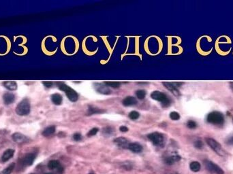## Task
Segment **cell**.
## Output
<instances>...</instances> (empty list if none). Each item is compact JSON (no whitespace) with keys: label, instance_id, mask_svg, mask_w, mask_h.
Returning <instances> with one entry per match:
<instances>
[{"label":"cell","instance_id":"25","mask_svg":"<svg viewBox=\"0 0 233 174\" xmlns=\"http://www.w3.org/2000/svg\"><path fill=\"white\" fill-rule=\"evenodd\" d=\"M104 84H106L109 87H112L116 89V88H119L120 87L121 83L119 82H105Z\"/></svg>","mask_w":233,"mask_h":174},{"label":"cell","instance_id":"7","mask_svg":"<svg viewBox=\"0 0 233 174\" xmlns=\"http://www.w3.org/2000/svg\"><path fill=\"white\" fill-rule=\"evenodd\" d=\"M206 141L207 144L213 151H215L217 154L220 155H223V151L222 148V146L220 145L219 142H217L216 140H215L213 138H206Z\"/></svg>","mask_w":233,"mask_h":174},{"label":"cell","instance_id":"9","mask_svg":"<svg viewBox=\"0 0 233 174\" xmlns=\"http://www.w3.org/2000/svg\"><path fill=\"white\" fill-rule=\"evenodd\" d=\"M36 155L33 153L28 154L22 160V163L24 166H30L33 164Z\"/></svg>","mask_w":233,"mask_h":174},{"label":"cell","instance_id":"6","mask_svg":"<svg viewBox=\"0 0 233 174\" xmlns=\"http://www.w3.org/2000/svg\"><path fill=\"white\" fill-rule=\"evenodd\" d=\"M204 165L205 168L210 171L211 173H213L215 174H224V171H223L222 168L220 166H218L216 164L211 162V161L208 160L204 161Z\"/></svg>","mask_w":233,"mask_h":174},{"label":"cell","instance_id":"11","mask_svg":"<svg viewBox=\"0 0 233 174\" xmlns=\"http://www.w3.org/2000/svg\"><path fill=\"white\" fill-rule=\"evenodd\" d=\"M127 148L134 153H140L143 151V147L138 143H130Z\"/></svg>","mask_w":233,"mask_h":174},{"label":"cell","instance_id":"17","mask_svg":"<svg viewBox=\"0 0 233 174\" xmlns=\"http://www.w3.org/2000/svg\"><path fill=\"white\" fill-rule=\"evenodd\" d=\"M3 85L6 89L10 90H15L17 89V84L14 81H6L4 82Z\"/></svg>","mask_w":233,"mask_h":174},{"label":"cell","instance_id":"31","mask_svg":"<svg viewBox=\"0 0 233 174\" xmlns=\"http://www.w3.org/2000/svg\"><path fill=\"white\" fill-rule=\"evenodd\" d=\"M98 131H99V129H98V128H93L92 129H91L89 132H88L87 136L88 137L94 136V135H95L97 134Z\"/></svg>","mask_w":233,"mask_h":174},{"label":"cell","instance_id":"5","mask_svg":"<svg viewBox=\"0 0 233 174\" xmlns=\"http://www.w3.org/2000/svg\"><path fill=\"white\" fill-rule=\"evenodd\" d=\"M148 138L156 146H162L164 144V138L162 133L155 132L148 135Z\"/></svg>","mask_w":233,"mask_h":174},{"label":"cell","instance_id":"36","mask_svg":"<svg viewBox=\"0 0 233 174\" xmlns=\"http://www.w3.org/2000/svg\"><path fill=\"white\" fill-rule=\"evenodd\" d=\"M227 144L229 145H233V135L227 139Z\"/></svg>","mask_w":233,"mask_h":174},{"label":"cell","instance_id":"14","mask_svg":"<svg viewBox=\"0 0 233 174\" xmlns=\"http://www.w3.org/2000/svg\"><path fill=\"white\" fill-rule=\"evenodd\" d=\"M122 103L125 106H131V105H134L137 104V100L134 97L128 96L123 100Z\"/></svg>","mask_w":233,"mask_h":174},{"label":"cell","instance_id":"23","mask_svg":"<svg viewBox=\"0 0 233 174\" xmlns=\"http://www.w3.org/2000/svg\"><path fill=\"white\" fill-rule=\"evenodd\" d=\"M14 166H15V164L12 163L10 165H9L8 167L2 171L0 172V174H10L12 173V171H13L14 169Z\"/></svg>","mask_w":233,"mask_h":174},{"label":"cell","instance_id":"18","mask_svg":"<svg viewBox=\"0 0 233 174\" xmlns=\"http://www.w3.org/2000/svg\"><path fill=\"white\" fill-rule=\"evenodd\" d=\"M51 100H52L53 103L55 105H60L61 104V103H62V97H61V95L56 93V94L52 95V96H51Z\"/></svg>","mask_w":233,"mask_h":174},{"label":"cell","instance_id":"20","mask_svg":"<svg viewBox=\"0 0 233 174\" xmlns=\"http://www.w3.org/2000/svg\"><path fill=\"white\" fill-rule=\"evenodd\" d=\"M200 164L198 161H193L190 164V168L194 172H198L200 170Z\"/></svg>","mask_w":233,"mask_h":174},{"label":"cell","instance_id":"33","mask_svg":"<svg viewBox=\"0 0 233 174\" xmlns=\"http://www.w3.org/2000/svg\"><path fill=\"white\" fill-rule=\"evenodd\" d=\"M81 138H82L81 135H80V133H75V134L73 135V139H74V140H75V141H80V139H81Z\"/></svg>","mask_w":233,"mask_h":174},{"label":"cell","instance_id":"24","mask_svg":"<svg viewBox=\"0 0 233 174\" xmlns=\"http://www.w3.org/2000/svg\"><path fill=\"white\" fill-rule=\"evenodd\" d=\"M96 90L98 92L103 93V94H109L110 93V90L106 87H104L102 84L100 85V87H98V89H97Z\"/></svg>","mask_w":233,"mask_h":174},{"label":"cell","instance_id":"19","mask_svg":"<svg viewBox=\"0 0 233 174\" xmlns=\"http://www.w3.org/2000/svg\"><path fill=\"white\" fill-rule=\"evenodd\" d=\"M48 167L50 169V170H55V169H60V163L57 160H52L50 161L48 163Z\"/></svg>","mask_w":233,"mask_h":174},{"label":"cell","instance_id":"1","mask_svg":"<svg viewBox=\"0 0 233 174\" xmlns=\"http://www.w3.org/2000/svg\"><path fill=\"white\" fill-rule=\"evenodd\" d=\"M207 121L210 124H215V125H222L224 123L225 118L222 112L214 111L210 112L207 115Z\"/></svg>","mask_w":233,"mask_h":174},{"label":"cell","instance_id":"38","mask_svg":"<svg viewBox=\"0 0 233 174\" xmlns=\"http://www.w3.org/2000/svg\"><path fill=\"white\" fill-rule=\"evenodd\" d=\"M166 174H178V173H176V172H171V173H166Z\"/></svg>","mask_w":233,"mask_h":174},{"label":"cell","instance_id":"27","mask_svg":"<svg viewBox=\"0 0 233 174\" xmlns=\"http://www.w3.org/2000/svg\"><path fill=\"white\" fill-rule=\"evenodd\" d=\"M139 116H140V114L138 112L136 111H132L131 112H130V114L128 115V117L131 120H137L139 118Z\"/></svg>","mask_w":233,"mask_h":174},{"label":"cell","instance_id":"13","mask_svg":"<svg viewBox=\"0 0 233 174\" xmlns=\"http://www.w3.org/2000/svg\"><path fill=\"white\" fill-rule=\"evenodd\" d=\"M14 154V150H12V149H8V150H6L1 156V161L4 163L7 162V161H9L10 159L13 156Z\"/></svg>","mask_w":233,"mask_h":174},{"label":"cell","instance_id":"21","mask_svg":"<svg viewBox=\"0 0 233 174\" xmlns=\"http://www.w3.org/2000/svg\"><path fill=\"white\" fill-rule=\"evenodd\" d=\"M55 132V127L54 126L48 127L47 128H46L42 132V135L45 137L50 136L51 135H53Z\"/></svg>","mask_w":233,"mask_h":174},{"label":"cell","instance_id":"40","mask_svg":"<svg viewBox=\"0 0 233 174\" xmlns=\"http://www.w3.org/2000/svg\"><path fill=\"white\" fill-rule=\"evenodd\" d=\"M232 120H233V118H232Z\"/></svg>","mask_w":233,"mask_h":174},{"label":"cell","instance_id":"26","mask_svg":"<svg viewBox=\"0 0 233 174\" xmlns=\"http://www.w3.org/2000/svg\"><path fill=\"white\" fill-rule=\"evenodd\" d=\"M136 95L139 99H143L146 96V91L144 90H138L136 91Z\"/></svg>","mask_w":233,"mask_h":174},{"label":"cell","instance_id":"29","mask_svg":"<svg viewBox=\"0 0 233 174\" xmlns=\"http://www.w3.org/2000/svg\"><path fill=\"white\" fill-rule=\"evenodd\" d=\"M187 127L190 129H194L196 128V127H197V124H196L195 121L190 120V121H188L187 122Z\"/></svg>","mask_w":233,"mask_h":174},{"label":"cell","instance_id":"22","mask_svg":"<svg viewBox=\"0 0 233 174\" xmlns=\"http://www.w3.org/2000/svg\"><path fill=\"white\" fill-rule=\"evenodd\" d=\"M88 112H89V115H92V114H95L104 113L105 111H104V110H102V109L97 108V107L89 106V110H88Z\"/></svg>","mask_w":233,"mask_h":174},{"label":"cell","instance_id":"3","mask_svg":"<svg viewBox=\"0 0 233 174\" xmlns=\"http://www.w3.org/2000/svg\"><path fill=\"white\" fill-rule=\"evenodd\" d=\"M151 97L154 100L160 102L163 107H167L170 105V100L165 93L156 90L151 93Z\"/></svg>","mask_w":233,"mask_h":174},{"label":"cell","instance_id":"28","mask_svg":"<svg viewBox=\"0 0 233 174\" xmlns=\"http://www.w3.org/2000/svg\"><path fill=\"white\" fill-rule=\"evenodd\" d=\"M170 118L173 121H178L180 118V115L176 112H172L170 114Z\"/></svg>","mask_w":233,"mask_h":174},{"label":"cell","instance_id":"30","mask_svg":"<svg viewBox=\"0 0 233 174\" xmlns=\"http://www.w3.org/2000/svg\"><path fill=\"white\" fill-rule=\"evenodd\" d=\"M194 146L195 148H198V149H202L203 147H204V144H203V142L201 140H197L195 141L194 143Z\"/></svg>","mask_w":233,"mask_h":174},{"label":"cell","instance_id":"15","mask_svg":"<svg viewBox=\"0 0 233 174\" xmlns=\"http://www.w3.org/2000/svg\"><path fill=\"white\" fill-rule=\"evenodd\" d=\"M115 143L117 144V146H119L121 148H127L128 147V141L127 140V139L124 138H118L117 139H115Z\"/></svg>","mask_w":233,"mask_h":174},{"label":"cell","instance_id":"32","mask_svg":"<svg viewBox=\"0 0 233 174\" xmlns=\"http://www.w3.org/2000/svg\"><path fill=\"white\" fill-rule=\"evenodd\" d=\"M102 133H103V134L105 135H109L112 134V129L110 128V127H106V128H104V129H103Z\"/></svg>","mask_w":233,"mask_h":174},{"label":"cell","instance_id":"39","mask_svg":"<svg viewBox=\"0 0 233 174\" xmlns=\"http://www.w3.org/2000/svg\"><path fill=\"white\" fill-rule=\"evenodd\" d=\"M45 174H53L52 173H45Z\"/></svg>","mask_w":233,"mask_h":174},{"label":"cell","instance_id":"8","mask_svg":"<svg viewBox=\"0 0 233 174\" xmlns=\"http://www.w3.org/2000/svg\"><path fill=\"white\" fill-rule=\"evenodd\" d=\"M163 85L166 89L170 90L173 93L175 96H179L180 93L178 89V87H179L181 85H182V83L180 82H163Z\"/></svg>","mask_w":233,"mask_h":174},{"label":"cell","instance_id":"34","mask_svg":"<svg viewBox=\"0 0 233 174\" xmlns=\"http://www.w3.org/2000/svg\"><path fill=\"white\" fill-rule=\"evenodd\" d=\"M43 84L45 85L46 87L50 88L53 86V82H43Z\"/></svg>","mask_w":233,"mask_h":174},{"label":"cell","instance_id":"12","mask_svg":"<svg viewBox=\"0 0 233 174\" xmlns=\"http://www.w3.org/2000/svg\"><path fill=\"white\" fill-rule=\"evenodd\" d=\"M4 102L6 105H9L12 104L15 100V96L10 93H5L3 96Z\"/></svg>","mask_w":233,"mask_h":174},{"label":"cell","instance_id":"2","mask_svg":"<svg viewBox=\"0 0 233 174\" xmlns=\"http://www.w3.org/2000/svg\"><path fill=\"white\" fill-rule=\"evenodd\" d=\"M57 84L59 89L62 90V91L65 92L66 96L68 97V99L71 101L75 102L77 101L78 99V95L74 90L70 88L69 86L63 84V83H57Z\"/></svg>","mask_w":233,"mask_h":174},{"label":"cell","instance_id":"37","mask_svg":"<svg viewBox=\"0 0 233 174\" xmlns=\"http://www.w3.org/2000/svg\"><path fill=\"white\" fill-rule=\"evenodd\" d=\"M230 88H231V89L233 90V82L230 83Z\"/></svg>","mask_w":233,"mask_h":174},{"label":"cell","instance_id":"35","mask_svg":"<svg viewBox=\"0 0 233 174\" xmlns=\"http://www.w3.org/2000/svg\"><path fill=\"white\" fill-rule=\"evenodd\" d=\"M119 130L121 132H127V131H128V128H127V127L126 126H121V127H120Z\"/></svg>","mask_w":233,"mask_h":174},{"label":"cell","instance_id":"10","mask_svg":"<svg viewBox=\"0 0 233 174\" xmlns=\"http://www.w3.org/2000/svg\"><path fill=\"white\" fill-rule=\"evenodd\" d=\"M12 139H13L14 141L19 144L24 143V142H26L28 141V138H27L26 136H25L24 135L19 133H16L12 135Z\"/></svg>","mask_w":233,"mask_h":174},{"label":"cell","instance_id":"16","mask_svg":"<svg viewBox=\"0 0 233 174\" xmlns=\"http://www.w3.org/2000/svg\"><path fill=\"white\" fill-rule=\"evenodd\" d=\"M181 157L179 156H168L166 157L165 159H164V162L166 164V165H173L174 163L177 162V161H180Z\"/></svg>","mask_w":233,"mask_h":174},{"label":"cell","instance_id":"4","mask_svg":"<svg viewBox=\"0 0 233 174\" xmlns=\"http://www.w3.org/2000/svg\"><path fill=\"white\" fill-rule=\"evenodd\" d=\"M16 112L19 116H26L30 112V103L28 99H25L19 103L16 107Z\"/></svg>","mask_w":233,"mask_h":174}]
</instances>
